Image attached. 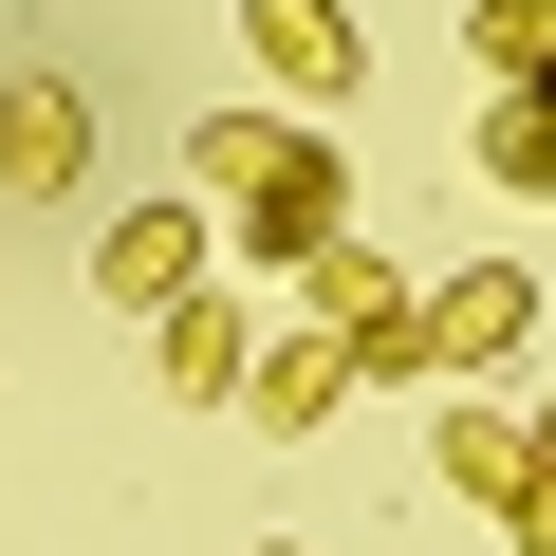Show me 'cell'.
Returning a JSON list of instances; mask_svg holds the SVG:
<instances>
[{
	"instance_id": "4",
	"label": "cell",
	"mask_w": 556,
	"mask_h": 556,
	"mask_svg": "<svg viewBox=\"0 0 556 556\" xmlns=\"http://www.w3.org/2000/svg\"><path fill=\"white\" fill-rule=\"evenodd\" d=\"M93 186V93L75 75H0V204H75Z\"/></svg>"
},
{
	"instance_id": "13",
	"label": "cell",
	"mask_w": 556,
	"mask_h": 556,
	"mask_svg": "<svg viewBox=\"0 0 556 556\" xmlns=\"http://www.w3.org/2000/svg\"><path fill=\"white\" fill-rule=\"evenodd\" d=\"M501 538H519V556H556V464H538V482L501 501Z\"/></svg>"
},
{
	"instance_id": "8",
	"label": "cell",
	"mask_w": 556,
	"mask_h": 556,
	"mask_svg": "<svg viewBox=\"0 0 556 556\" xmlns=\"http://www.w3.org/2000/svg\"><path fill=\"white\" fill-rule=\"evenodd\" d=\"M334 408H353V353L278 316V334H260V371H241V427H278V445H298V427H334Z\"/></svg>"
},
{
	"instance_id": "15",
	"label": "cell",
	"mask_w": 556,
	"mask_h": 556,
	"mask_svg": "<svg viewBox=\"0 0 556 556\" xmlns=\"http://www.w3.org/2000/svg\"><path fill=\"white\" fill-rule=\"evenodd\" d=\"M260 556H298V538H260Z\"/></svg>"
},
{
	"instance_id": "14",
	"label": "cell",
	"mask_w": 556,
	"mask_h": 556,
	"mask_svg": "<svg viewBox=\"0 0 556 556\" xmlns=\"http://www.w3.org/2000/svg\"><path fill=\"white\" fill-rule=\"evenodd\" d=\"M519 445H538V464H556V390H538V408H519Z\"/></svg>"
},
{
	"instance_id": "7",
	"label": "cell",
	"mask_w": 556,
	"mask_h": 556,
	"mask_svg": "<svg viewBox=\"0 0 556 556\" xmlns=\"http://www.w3.org/2000/svg\"><path fill=\"white\" fill-rule=\"evenodd\" d=\"M519 334H538V278H519V260H464L445 298H427V390H445V371H501Z\"/></svg>"
},
{
	"instance_id": "2",
	"label": "cell",
	"mask_w": 556,
	"mask_h": 556,
	"mask_svg": "<svg viewBox=\"0 0 556 556\" xmlns=\"http://www.w3.org/2000/svg\"><path fill=\"white\" fill-rule=\"evenodd\" d=\"M223 241H241L260 278H298L316 241H353V167H334V130H278V167L223 204Z\"/></svg>"
},
{
	"instance_id": "9",
	"label": "cell",
	"mask_w": 556,
	"mask_h": 556,
	"mask_svg": "<svg viewBox=\"0 0 556 556\" xmlns=\"http://www.w3.org/2000/svg\"><path fill=\"white\" fill-rule=\"evenodd\" d=\"M464 149H482V186H501V204H556V93H482V130H464Z\"/></svg>"
},
{
	"instance_id": "3",
	"label": "cell",
	"mask_w": 556,
	"mask_h": 556,
	"mask_svg": "<svg viewBox=\"0 0 556 556\" xmlns=\"http://www.w3.org/2000/svg\"><path fill=\"white\" fill-rule=\"evenodd\" d=\"M241 56L298 93V130H334L371 93V38H353V0H241Z\"/></svg>"
},
{
	"instance_id": "6",
	"label": "cell",
	"mask_w": 556,
	"mask_h": 556,
	"mask_svg": "<svg viewBox=\"0 0 556 556\" xmlns=\"http://www.w3.org/2000/svg\"><path fill=\"white\" fill-rule=\"evenodd\" d=\"M204 204H130V223H93V298L112 316H167V298H204Z\"/></svg>"
},
{
	"instance_id": "10",
	"label": "cell",
	"mask_w": 556,
	"mask_h": 556,
	"mask_svg": "<svg viewBox=\"0 0 556 556\" xmlns=\"http://www.w3.org/2000/svg\"><path fill=\"white\" fill-rule=\"evenodd\" d=\"M278 130H298V112H260V93H241V112H204V130H186V204H241V186L278 167Z\"/></svg>"
},
{
	"instance_id": "5",
	"label": "cell",
	"mask_w": 556,
	"mask_h": 556,
	"mask_svg": "<svg viewBox=\"0 0 556 556\" xmlns=\"http://www.w3.org/2000/svg\"><path fill=\"white\" fill-rule=\"evenodd\" d=\"M260 334H278V316H260V298H223V278H204V298H167V316H149V353H167L149 390H167V408H241V371H260Z\"/></svg>"
},
{
	"instance_id": "12",
	"label": "cell",
	"mask_w": 556,
	"mask_h": 556,
	"mask_svg": "<svg viewBox=\"0 0 556 556\" xmlns=\"http://www.w3.org/2000/svg\"><path fill=\"white\" fill-rule=\"evenodd\" d=\"M464 75H556V0H464Z\"/></svg>"
},
{
	"instance_id": "11",
	"label": "cell",
	"mask_w": 556,
	"mask_h": 556,
	"mask_svg": "<svg viewBox=\"0 0 556 556\" xmlns=\"http://www.w3.org/2000/svg\"><path fill=\"white\" fill-rule=\"evenodd\" d=\"M445 482H464V501L501 519V501L538 482V445H519V408H464V390H445Z\"/></svg>"
},
{
	"instance_id": "1",
	"label": "cell",
	"mask_w": 556,
	"mask_h": 556,
	"mask_svg": "<svg viewBox=\"0 0 556 556\" xmlns=\"http://www.w3.org/2000/svg\"><path fill=\"white\" fill-rule=\"evenodd\" d=\"M278 316L334 334V353H353V390H427V298L390 278V241H371V223H353V241H316L298 278H278Z\"/></svg>"
}]
</instances>
